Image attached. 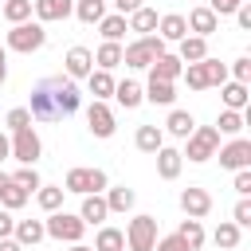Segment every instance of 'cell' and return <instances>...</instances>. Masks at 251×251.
<instances>
[{
  "mask_svg": "<svg viewBox=\"0 0 251 251\" xmlns=\"http://www.w3.org/2000/svg\"><path fill=\"white\" fill-rule=\"evenodd\" d=\"M216 157H220V169H231V173H235V169H247V165H251V141L239 133V137H231L227 145H220Z\"/></svg>",
  "mask_w": 251,
  "mask_h": 251,
  "instance_id": "10",
  "label": "cell"
},
{
  "mask_svg": "<svg viewBox=\"0 0 251 251\" xmlns=\"http://www.w3.org/2000/svg\"><path fill=\"white\" fill-rule=\"evenodd\" d=\"M82 82L90 86V94H94L98 102H110V98H114V75H110V71H98V67H94Z\"/></svg>",
  "mask_w": 251,
  "mask_h": 251,
  "instance_id": "28",
  "label": "cell"
},
{
  "mask_svg": "<svg viewBox=\"0 0 251 251\" xmlns=\"http://www.w3.org/2000/svg\"><path fill=\"white\" fill-rule=\"evenodd\" d=\"M231 188H235L239 196H251V165H247V169H235V180H231Z\"/></svg>",
  "mask_w": 251,
  "mask_h": 251,
  "instance_id": "47",
  "label": "cell"
},
{
  "mask_svg": "<svg viewBox=\"0 0 251 251\" xmlns=\"http://www.w3.org/2000/svg\"><path fill=\"white\" fill-rule=\"evenodd\" d=\"M157 55H165V39H161L157 31L137 35L133 43H126V47H122V63H126L129 71H149V63H153Z\"/></svg>",
  "mask_w": 251,
  "mask_h": 251,
  "instance_id": "1",
  "label": "cell"
},
{
  "mask_svg": "<svg viewBox=\"0 0 251 251\" xmlns=\"http://www.w3.org/2000/svg\"><path fill=\"white\" fill-rule=\"evenodd\" d=\"M133 145L141 149V153H157L161 145H165V129L161 126H137V133H133Z\"/></svg>",
  "mask_w": 251,
  "mask_h": 251,
  "instance_id": "30",
  "label": "cell"
},
{
  "mask_svg": "<svg viewBox=\"0 0 251 251\" xmlns=\"http://www.w3.org/2000/svg\"><path fill=\"white\" fill-rule=\"evenodd\" d=\"M184 24H188V35H216L220 31V16L208 8V4H200V8H192L188 16H184Z\"/></svg>",
  "mask_w": 251,
  "mask_h": 251,
  "instance_id": "14",
  "label": "cell"
},
{
  "mask_svg": "<svg viewBox=\"0 0 251 251\" xmlns=\"http://www.w3.org/2000/svg\"><path fill=\"white\" fill-rule=\"evenodd\" d=\"M63 196H67L63 184H39V188H35V204H39L43 212H59V208H63Z\"/></svg>",
  "mask_w": 251,
  "mask_h": 251,
  "instance_id": "34",
  "label": "cell"
},
{
  "mask_svg": "<svg viewBox=\"0 0 251 251\" xmlns=\"http://www.w3.org/2000/svg\"><path fill=\"white\" fill-rule=\"evenodd\" d=\"M43 231H47V239H59V243H82V235H86V224L78 220V212H67V208H59V212H47V220H43Z\"/></svg>",
  "mask_w": 251,
  "mask_h": 251,
  "instance_id": "3",
  "label": "cell"
},
{
  "mask_svg": "<svg viewBox=\"0 0 251 251\" xmlns=\"http://www.w3.org/2000/svg\"><path fill=\"white\" fill-rule=\"evenodd\" d=\"M157 35H161L165 43H180V39L188 35V24H184V16H180V12H165V16L157 20Z\"/></svg>",
  "mask_w": 251,
  "mask_h": 251,
  "instance_id": "19",
  "label": "cell"
},
{
  "mask_svg": "<svg viewBox=\"0 0 251 251\" xmlns=\"http://www.w3.org/2000/svg\"><path fill=\"white\" fill-rule=\"evenodd\" d=\"M86 129L98 137V141H106V137H114L118 133V118H114V110H110V102H90L86 106Z\"/></svg>",
  "mask_w": 251,
  "mask_h": 251,
  "instance_id": "8",
  "label": "cell"
},
{
  "mask_svg": "<svg viewBox=\"0 0 251 251\" xmlns=\"http://www.w3.org/2000/svg\"><path fill=\"white\" fill-rule=\"evenodd\" d=\"M12 227H16V216H12L8 208H0V239H4V235H12Z\"/></svg>",
  "mask_w": 251,
  "mask_h": 251,
  "instance_id": "50",
  "label": "cell"
},
{
  "mask_svg": "<svg viewBox=\"0 0 251 251\" xmlns=\"http://www.w3.org/2000/svg\"><path fill=\"white\" fill-rule=\"evenodd\" d=\"M126 247L129 251H153V243H157V220L149 216V212H137L129 224H126Z\"/></svg>",
  "mask_w": 251,
  "mask_h": 251,
  "instance_id": "7",
  "label": "cell"
},
{
  "mask_svg": "<svg viewBox=\"0 0 251 251\" xmlns=\"http://www.w3.org/2000/svg\"><path fill=\"white\" fill-rule=\"evenodd\" d=\"M176 235L184 239V247H188V251H200V247H204V239H208V235H204V224H200V220H192V216H184V220H180Z\"/></svg>",
  "mask_w": 251,
  "mask_h": 251,
  "instance_id": "32",
  "label": "cell"
},
{
  "mask_svg": "<svg viewBox=\"0 0 251 251\" xmlns=\"http://www.w3.org/2000/svg\"><path fill=\"white\" fill-rule=\"evenodd\" d=\"M8 180H12V173H0V192L8 188Z\"/></svg>",
  "mask_w": 251,
  "mask_h": 251,
  "instance_id": "55",
  "label": "cell"
},
{
  "mask_svg": "<svg viewBox=\"0 0 251 251\" xmlns=\"http://www.w3.org/2000/svg\"><path fill=\"white\" fill-rule=\"evenodd\" d=\"M106 216H110V208H106V200H102V192H86L82 196V204H78V220L90 227H102L106 224Z\"/></svg>",
  "mask_w": 251,
  "mask_h": 251,
  "instance_id": "17",
  "label": "cell"
},
{
  "mask_svg": "<svg viewBox=\"0 0 251 251\" xmlns=\"http://www.w3.org/2000/svg\"><path fill=\"white\" fill-rule=\"evenodd\" d=\"M94 251H126V235H122V227L102 224V227L94 231Z\"/></svg>",
  "mask_w": 251,
  "mask_h": 251,
  "instance_id": "33",
  "label": "cell"
},
{
  "mask_svg": "<svg viewBox=\"0 0 251 251\" xmlns=\"http://www.w3.org/2000/svg\"><path fill=\"white\" fill-rule=\"evenodd\" d=\"M176 47H180V51H176L180 63H200V59L208 55V39H204V35H184Z\"/></svg>",
  "mask_w": 251,
  "mask_h": 251,
  "instance_id": "31",
  "label": "cell"
},
{
  "mask_svg": "<svg viewBox=\"0 0 251 251\" xmlns=\"http://www.w3.org/2000/svg\"><path fill=\"white\" fill-rule=\"evenodd\" d=\"M180 212H184V216H192V220H204V216L212 212V192H208V188H200V184L180 188Z\"/></svg>",
  "mask_w": 251,
  "mask_h": 251,
  "instance_id": "12",
  "label": "cell"
},
{
  "mask_svg": "<svg viewBox=\"0 0 251 251\" xmlns=\"http://www.w3.org/2000/svg\"><path fill=\"white\" fill-rule=\"evenodd\" d=\"M12 157H16L20 165H35V161L43 157V141H39L35 126H24V129L12 133Z\"/></svg>",
  "mask_w": 251,
  "mask_h": 251,
  "instance_id": "9",
  "label": "cell"
},
{
  "mask_svg": "<svg viewBox=\"0 0 251 251\" xmlns=\"http://www.w3.org/2000/svg\"><path fill=\"white\" fill-rule=\"evenodd\" d=\"M212 239H216V247H224V251H235V247H239V239H243V227H235L231 220H224V224L212 231Z\"/></svg>",
  "mask_w": 251,
  "mask_h": 251,
  "instance_id": "36",
  "label": "cell"
},
{
  "mask_svg": "<svg viewBox=\"0 0 251 251\" xmlns=\"http://www.w3.org/2000/svg\"><path fill=\"white\" fill-rule=\"evenodd\" d=\"M94 67H98V71L122 67V43H106V39H102V47L94 51Z\"/></svg>",
  "mask_w": 251,
  "mask_h": 251,
  "instance_id": "35",
  "label": "cell"
},
{
  "mask_svg": "<svg viewBox=\"0 0 251 251\" xmlns=\"http://www.w3.org/2000/svg\"><path fill=\"white\" fill-rule=\"evenodd\" d=\"M126 31H129V27H126V16H122V12H110V16L98 20V35H102L106 43H122Z\"/></svg>",
  "mask_w": 251,
  "mask_h": 251,
  "instance_id": "27",
  "label": "cell"
},
{
  "mask_svg": "<svg viewBox=\"0 0 251 251\" xmlns=\"http://www.w3.org/2000/svg\"><path fill=\"white\" fill-rule=\"evenodd\" d=\"M0 251H27V247H20L12 235H4V239H0Z\"/></svg>",
  "mask_w": 251,
  "mask_h": 251,
  "instance_id": "54",
  "label": "cell"
},
{
  "mask_svg": "<svg viewBox=\"0 0 251 251\" xmlns=\"http://www.w3.org/2000/svg\"><path fill=\"white\" fill-rule=\"evenodd\" d=\"M231 224L235 227H251V200L247 196H239V204L231 208Z\"/></svg>",
  "mask_w": 251,
  "mask_h": 251,
  "instance_id": "45",
  "label": "cell"
},
{
  "mask_svg": "<svg viewBox=\"0 0 251 251\" xmlns=\"http://www.w3.org/2000/svg\"><path fill=\"white\" fill-rule=\"evenodd\" d=\"M239 4H243V0H208V8H212L216 16H231Z\"/></svg>",
  "mask_w": 251,
  "mask_h": 251,
  "instance_id": "49",
  "label": "cell"
},
{
  "mask_svg": "<svg viewBox=\"0 0 251 251\" xmlns=\"http://www.w3.org/2000/svg\"><path fill=\"white\" fill-rule=\"evenodd\" d=\"M243 126H247V110H220V118H216V133L220 137H239Z\"/></svg>",
  "mask_w": 251,
  "mask_h": 251,
  "instance_id": "25",
  "label": "cell"
},
{
  "mask_svg": "<svg viewBox=\"0 0 251 251\" xmlns=\"http://www.w3.org/2000/svg\"><path fill=\"white\" fill-rule=\"evenodd\" d=\"M12 180H16V184H20V188H27V192H35V188H39V184H43V176H39V173H35V165H20V169H16V173H12Z\"/></svg>",
  "mask_w": 251,
  "mask_h": 251,
  "instance_id": "42",
  "label": "cell"
},
{
  "mask_svg": "<svg viewBox=\"0 0 251 251\" xmlns=\"http://www.w3.org/2000/svg\"><path fill=\"white\" fill-rule=\"evenodd\" d=\"M94 71V51L90 47H82V43H75V47H67V55H63V75L67 78H86Z\"/></svg>",
  "mask_w": 251,
  "mask_h": 251,
  "instance_id": "11",
  "label": "cell"
},
{
  "mask_svg": "<svg viewBox=\"0 0 251 251\" xmlns=\"http://www.w3.org/2000/svg\"><path fill=\"white\" fill-rule=\"evenodd\" d=\"M0 12L8 24H24V20H31V0H4Z\"/></svg>",
  "mask_w": 251,
  "mask_h": 251,
  "instance_id": "39",
  "label": "cell"
},
{
  "mask_svg": "<svg viewBox=\"0 0 251 251\" xmlns=\"http://www.w3.org/2000/svg\"><path fill=\"white\" fill-rule=\"evenodd\" d=\"M4 126H8L12 133H16V129H24V126H35V122H31V114H27V106H12V110L4 114Z\"/></svg>",
  "mask_w": 251,
  "mask_h": 251,
  "instance_id": "43",
  "label": "cell"
},
{
  "mask_svg": "<svg viewBox=\"0 0 251 251\" xmlns=\"http://www.w3.org/2000/svg\"><path fill=\"white\" fill-rule=\"evenodd\" d=\"M145 102H153V106H173V102H176V82L149 78V82H145Z\"/></svg>",
  "mask_w": 251,
  "mask_h": 251,
  "instance_id": "24",
  "label": "cell"
},
{
  "mask_svg": "<svg viewBox=\"0 0 251 251\" xmlns=\"http://www.w3.org/2000/svg\"><path fill=\"white\" fill-rule=\"evenodd\" d=\"M153 251H188V247H184V239H180V235L173 231V235H157Z\"/></svg>",
  "mask_w": 251,
  "mask_h": 251,
  "instance_id": "46",
  "label": "cell"
},
{
  "mask_svg": "<svg viewBox=\"0 0 251 251\" xmlns=\"http://www.w3.org/2000/svg\"><path fill=\"white\" fill-rule=\"evenodd\" d=\"M114 102L126 106V110H137L145 102V86L133 82V78H122V82H114Z\"/></svg>",
  "mask_w": 251,
  "mask_h": 251,
  "instance_id": "20",
  "label": "cell"
},
{
  "mask_svg": "<svg viewBox=\"0 0 251 251\" xmlns=\"http://www.w3.org/2000/svg\"><path fill=\"white\" fill-rule=\"evenodd\" d=\"M0 4H4V0H0Z\"/></svg>",
  "mask_w": 251,
  "mask_h": 251,
  "instance_id": "57",
  "label": "cell"
},
{
  "mask_svg": "<svg viewBox=\"0 0 251 251\" xmlns=\"http://www.w3.org/2000/svg\"><path fill=\"white\" fill-rule=\"evenodd\" d=\"M216 149H220V133H216V126H196V129L184 137L180 157H188L192 165H204V161L216 157Z\"/></svg>",
  "mask_w": 251,
  "mask_h": 251,
  "instance_id": "5",
  "label": "cell"
},
{
  "mask_svg": "<svg viewBox=\"0 0 251 251\" xmlns=\"http://www.w3.org/2000/svg\"><path fill=\"white\" fill-rule=\"evenodd\" d=\"M12 239H16L20 247H35V243H43V239H47V231H43V220H16V227H12Z\"/></svg>",
  "mask_w": 251,
  "mask_h": 251,
  "instance_id": "21",
  "label": "cell"
},
{
  "mask_svg": "<svg viewBox=\"0 0 251 251\" xmlns=\"http://www.w3.org/2000/svg\"><path fill=\"white\" fill-rule=\"evenodd\" d=\"M47 43V27L39 20H24V24H12L8 35H4V47L8 51H20V55H31Z\"/></svg>",
  "mask_w": 251,
  "mask_h": 251,
  "instance_id": "2",
  "label": "cell"
},
{
  "mask_svg": "<svg viewBox=\"0 0 251 251\" xmlns=\"http://www.w3.org/2000/svg\"><path fill=\"white\" fill-rule=\"evenodd\" d=\"M153 157H157V176H161V180H176V176H180L184 157H180V149H176V145H161Z\"/></svg>",
  "mask_w": 251,
  "mask_h": 251,
  "instance_id": "16",
  "label": "cell"
},
{
  "mask_svg": "<svg viewBox=\"0 0 251 251\" xmlns=\"http://www.w3.org/2000/svg\"><path fill=\"white\" fill-rule=\"evenodd\" d=\"M180 78L188 82V90H208V75H204V59L200 63H184Z\"/></svg>",
  "mask_w": 251,
  "mask_h": 251,
  "instance_id": "40",
  "label": "cell"
},
{
  "mask_svg": "<svg viewBox=\"0 0 251 251\" xmlns=\"http://www.w3.org/2000/svg\"><path fill=\"white\" fill-rule=\"evenodd\" d=\"M106 184H110V176H106V169H71L67 176H63V192H75V196H86V192H106Z\"/></svg>",
  "mask_w": 251,
  "mask_h": 251,
  "instance_id": "6",
  "label": "cell"
},
{
  "mask_svg": "<svg viewBox=\"0 0 251 251\" xmlns=\"http://www.w3.org/2000/svg\"><path fill=\"white\" fill-rule=\"evenodd\" d=\"M8 157H12V137L0 129V161H8Z\"/></svg>",
  "mask_w": 251,
  "mask_h": 251,
  "instance_id": "52",
  "label": "cell"
},
{
  "mask_svg": "<svg viewBox=\"0 0 251 251\" xmlns=\"http://www.w3.org/2000/svg\"><path fill=\"white\" fill-rule=\"evenodd\" d=\"M227 75H231L235 82H251V55H239V59L227 67Z\"/></svg>",
  "mask_w": 251,
  "mask_h": 251,
  "instance_id": "44",
  "label": "cell"
},
{
  "mask_svg": "<svg viewBox=\"0 0 251 251\" xmlns=\"http://www.w3.org/2000/svg\"><path fill=\"white\" fill-rule=\"evenodd\" d=\"M8 82V47H0V86Z\"/></svg>",
  "mask_w": 251,
  "mask_h": 251,
  "instance_id": "53",
  "label": "cell"
},
{
  "mask_svg": "<svg viewBox=\"0 0 251 251\" xmlns=\"http://www.w3.org/2000/svg\"><path fill=\"white\" fill-rule=\"evenodd\" d=\"M220 98H224V110H247V82H235V78H227L224 86H220Z\"/></svg>",
  "mask_w": 251,
  "mask_h": 251,
  "instance_id": "29",
  "label": "cell"
},
{
  "mask_svg": "<svg viewBox=\"0 0 251 251\" xmlns=\"http://www.w3.org/2000/svg\"><path fill=\"white\" fill-rule=\"evenodd\" d=\"M27 114H31V122H59V114H55V102H51V90H47V78L31 86Z\"/></svg>",
  "mask_w": 251,
  "mask_h": 251,
  "instance_id": "13",
  "label": "cell"
},
{
  "mask_svg": "<svg viewBox=\"0 0 251 251\" xmlns=\"http://www.w3.org/2000/svg\"><path fill=\"white\" fill-rule=\"evenodd\" d=\"M71 251H94V247H86V243H71Z\"/></svg>",
  "mask_w": 251,
  "mask_h": 251,
  "instance_id": "56",
  "label": "cell"
},
{
  "mask_svg": "<svg viewBox=\"0 0 251 251\" xmlns=\"http://www.w3.org/2000/svg\"><path fill=\"white\" fill-rule=\"evenodd\" d=\"M75 12V0H31V16L39 24H55V20H67Z\"/></svg>",
  "mask_w": 251,
  "mask_h": 251,
  "instance_id": "15",
  "label": "cell"
},
{
  "mask_svg": "<svg viewBox=\"0 0 251 251\" xmlns=\"http://www.w3.org/2000/svg\"><path fill=\"white\" fill-rule=\"evenodd\" d=\"M71 16H78L82 24H98L106 16V0H75V12Z\"/></svg>",
  "mask_w": 251,
  "mask_h": 251,
  "instance_id": "37",
  "label": "cell"
},
{
  "mask_svg": "<svg viewBox=\"0 0 251 251\" xmlns=\"http://www.w3.org/2000/svg\"><path fill=\"white\" fill-rule=\"evenodd\" d=\"M204 75H208V86H224V82H227V63L204 55Z\"/></svg>",
  "mask_w": 251,
  "mask_h": 251,
  "instance_id": "41",
  "label": "cell"
},
{
  "mask_svg": "<svg viewBox=\"0 0 251 251\" xmlns=\"http://www.w3.org/2000/svg\"><path fill=\"white\" fill-rule=\"evenodd\" d=\"M27 200H31V192H27V188H20L16 180H8V188L0 192V208H8V212H20Z\"/></svg>",
  "mask_w": 251,
  "mask_h": 251,
  "instance_id": "38",
  "label": "cell"
},
{
  "mask_svg": "<svg viewBox=\"0 0 251 251\" xmlns=\"http://www.w3.org/2000/svg\"><path fill=\"white\" fill-rule=\"evenodd\" d=\"M114 8H118L122 16H129V12H137V8H141V0H114Z\"/></svg>",
  "mask_w": 251,
  "mask_h": 251,
  "instance_id": "51",
  "label": "cell"
},
{
  "mask_svg": "<svg viewBox=\"0 0 251 251\" xmlns=\"http://www.w3.org/2000/svg\"><path fill=\"white\" fill-rule=\"evenodd\" d=\"M157 20H161V16H157L153 8H145V4H141L137 12H129V16H126V27H129L133 35H149V31H157Z\"/></svg>",
  "mask_w": 251,
  "mask_h": 251,
  "instance_id": "26",
  "label": "cell"
},
{
  "mask_svg": "<svg viewBox=\"0 0 251 251\" xmlns=\"http://www.w3.org/2000/svg\"><path fill=\"white\" fill-rule=\"evenodd\" d=\"M231 16H235V24H239L243 31H251V0H243V4H239Z\"/></svg>",
  "mask_w": 251,
  "mask_h": 251,
  "instance_id": "48",
  "label": "cell"
},
{
  "mask_svg": "<svg viewBox=\"0 0 251 251\" xmlns=\"http://www.w3.org/2000/svg\"><path fill=\"white\" fill-rule=\"evenodd\" d=\"M180 71H184V63L176 59V55H157L153 63H149V78H165V82H176L180 78Z\"/></svg>",
  "mask_w": 251,
  "mask_h": 251,
  "instance_id": "22",
  "label": "cell"
},
{
  "mask_svg": "<svg viewBox=\"0 0 251 251\" xmlns=\"http://www.w3.org/2000/svg\"><path fill=\"white\" fill-rule=\"evenodd\" d=\"M47 90H51V102H55V114H59V122L82 110V90H78V82H75V78H67V75H55V78H47Z\"/></svg>",
  "mask_w": 251,
  "mask_h": 251,
  "instance_id": "4",
  "label": "cell"
},
{
  "mask_svg": "<svg viewBox=\"0 0 251 251\" xmlns=\"http://www.w3.org/2000/svg\"><path fill=\"white\" fill-rule=\"evenodd\" d=\"M102 200H106V208H110V216L114 212H133V204H137V192L133 188H126V184H106V192H102Z\"/></svg>",
  "mask_w": 251,
  "mask_h": 251,
  "instance_id": "18",
  "label": "cell"
},
{
  "mask_svg": "<svg viewBox=\"0 0 251 251\" xmlns=\"http://www.w3.org/2000/svg\"><path fill=\"white\" fill-rule=\"evenodd\" d=\"M161 129H165V133H169V137H180V141H184V137H188V133H192V129H196V118H192V114H188V110H176V106H173V110H169V118H165V126H161Z\"/></svg>",
  "mask_w": 251,
  "mask_h": 251,
  "instance_id": "23",
  "label": "cell"
}]
</instances>
